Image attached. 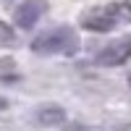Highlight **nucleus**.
Returning <instances> with one entry per match:
<instances>
[{"mask_svg":"<svg viewBox=\"0 0 131 131\" xmlns=\"http://www.w3.org/2000/svg\"><path fill=\"white\" fill-rule=\"evenodd\" d=\"M31 50L37 55H73L79 50V37H76L73 29L58 26V29H50L45 34H39L31 42Z\"/></svg>","mask_w":131,"mask_h":131,"instance_id":"f257e3e1","label":"nucleus"},{"mask_svg":"<svg viewBox=\"0 0 131 131\" xmlns=\"http://www.w3.org/2000/svg\"><path fill=\"white\" fill-rule=\"evenodd\" d=\"M45 0H24L18 8H16V13H13V21H16V26L21 29H29V26H34L39 16L45 13Z\"/></svg>","mask_w":131,"mask_h":131,"instance_id":"f03ea898","label":"nucleus"},{"mask_svg":"<svg viewBox=\"0 0 131 131\" xmlns=\"http://www.w3.org/2000/svg\"><path fill=\"white\" fill-rule=\"evenodd\" d=\"M128 55H131V37H123V39L110 42V45L97 55V60L102 66H121V63L128 60Z\"/></svg>","mask_w":131,"mask_h":131,"instance_id":"7ed1b4c3","label":"nucleus"},{"mask_svg":"<svg viewBox=\"0 0 131 131\" xmlns=\"http://www.w3.org/2000/svg\"><path fill=\"white\" fill-rule=\"evenodd\" d=\"M81 24H84L86 29H92V31H110V29H115V26H118L115 21H113V16L107 13L105 8H97V10H89V13H84Z\"/></svg>","mask_w":131,"mask_h":131,"instance_id":"20e7f679","label":"nucleus"},{"mask_svg":"<svg viewBox=\"0 0 131 131\" xmlns=\"http://www.w3.org/2000/svg\"><path fill=\"white\" fill-rule=\"evenodd\" d=\"M34 121L39 126H60L66 121V110L55 102H47V105H39L34 110Z\"/></svg>","mask_w":131,"mask_h":131,"instance_id":"39448f33","label":"nucleus"},{"mask_svg":"<svg viewBox=\"0 0 131 131\" xmlns=\"http://www.w3.org/2000/svg\"><path fill=\"white\" fill-rule=\"evenodd\" d=\"M105 10L113 16L115 24H131V3H128V0H115V3H107Z\"/></svg>","mask_w":131,"mask_h":131,"instance_id":"423d86ee","label":"nucleus"},{"mask_svg":"<svg viewBox=\"0 0 131 131\" xmlns=\"http://www.w3.org/2000/svg\"><path fill=\"white\" fill-rule=\"evenodd\" d=\"M13 39V31H10L5 24H0V42H10Z\"/></svg>","mask_w":131,"mask_h":131,"instance_id":"0eeeda50","label":"nucleus"},{"mask_svg":"<svg viewBox=\"0 0 131 131\" xmlns=\"http://www.w3.org/2000/svg\"><path fill=\"white\" fill-rule=\"evenodd\" d=\"M128 86H131V73H128Z\"/></svg>","mask_w":131,"mask_h":131,"instance_id":"6e6552de","label":"nucleus"}]
</instances>
